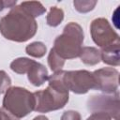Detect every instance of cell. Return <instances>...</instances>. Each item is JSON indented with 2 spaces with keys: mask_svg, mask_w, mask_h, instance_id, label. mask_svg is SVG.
Listing matches in <instances>:
<instances>
[{
  "mask_svg": "<svg viewBox=\"0 0 120 120\" xmlns=\"http://www.w3.org/2000/svg\"><path fill=\"white\" fill-rule=\"evenodd\" d=\"M38 30V22L21 5L13 7L0 20V33L11 41L25 42L32 38Z\"/></svg>",
  "mask_w": 120,
  "mask_h": 120,
  "instance_id": "6da1fadb",
  "label": "cell"
},
{
  "mask_svg": "<svg viewBox=\"0 0 120 120\" xmlns=\"http://www.w3.org/2000/svg\"><path fill=\"white\" fill-rule=\"evenodd\" d=\"M84 40V34L82 26L77 22H70L63 29L52 48L63 60L74 59L80 55Z\"/></svg>",
  "mask_w": 120,
  "mask_h": 120,
  "instance_id": "7a4b0ae2",
  "label": "cell"
},
{
  "mask_svg": "<svg viewBox=\"0 0 120 120\" xmlns=\"http://www.w3.org/2000/svg\"><path fill=\"white\" fill-rule=\"evenodd\" d=\"M3 109L14 117L20 119L35 111L36 98L34 93L20 86H13L7 89L3 98Z\"/></svg>",
  "mask_w": 120,
  "mask_h": 120,
  "instance_id": "3957f363",
  "label": "cell"
},
{
  "mask_svg": "<svg viewBox=\"0 0 120 120\" xmlns=\"http://www.w3.org/2000/svg\"><path fill=\"white\" fill-rule=\"evenodd\" d=\"M36 98L35 111L38 112H49L57 111L66 106L69 98V93L60 92L51 86L34 93Z\"/></svg>",
  "mask_w": 120,
  "mask_h": 120,
  "instance_id": "277c9868",
  "label": "cell"
},
{
  "mask_svg": "<svg viewBox=\"0 0 120 120\" xmlns=\"http://www.w3.org/2000/svg\"><path fill=\"white\" fill-rule=\"evenodd\" d=\"M87 109L91 112H105L112 120H120L119 93L92 96L87 100Z\"/></svg>",
  "mask_w": 120,
  "mask_h": 120,
  "instance_id": "5b68a950",
  "label": "cell"
},
{
  "mask_svg": "<svg viewBox=\"0 0 120 120\" xmlns=\"http://www.w3.org/2000/svg\"><path fill=\"white\" fill-rule=\"evenodd\" d=\"M63 78L67 89L78 95L86 94L96 86L93 73L88 70H64Z\"/></svg>",
  "mask_w": 120,
  "mask_h": 120,
  "instance_id": "8992f818",
  "label": "cell"
},
{
  "mask_svg": "<svg viewBox=\"0 0 120 120\" xmlns=\"http://www.w3.org/2000/svg\"><path fill=\"white\" fill-rule=\"evenodd\" d=\"M90 33L95 44L101 49L119 42V35L105 18L93 20L90 24Z\"/></svg>",
  "mask_w": 120,
  "mask_h": 120,
  "instance_id": "52a82bcc",
  "label": "cell"
},
{
  "mask_svg": "<svg viewBox=\"0 0 120 120\" xmlns=\"http://www.w3.org/2000/svg\"><path fill=\"white\" fill-rule=\"evenodd\" d=\"M93 73L96 90H99L105 94H113L118 89L119 72L114 68H102L95 70Z\"/></svg>",
  "mask_w": 120,
  "mask_h": 120,
  "instance_id": "ba28073f",
  "label": "cell"
},
{
  "mask_svg": "<svg viewBox=\"0 0 120 120\" xmlns=\"http://www.w3.org/2000/svg\"><path fill=\"white\" fill-rule=\"evenodd\" d=\"M27 78L28 81L34 85V86H41L46 81L49 79V74L48 70L45 68L44 65L35 61L30 69L28 70Z\"/></svg>",
  "mask_w": 120,
  "mask_h": 120,
  "instance_id": "9c48e42d",
  "label": "cell"
},
{
  "mask_svg": "<svg viewBox=\"0 0 120 120\" xmlns=\"http://www.w3.org/2000/svg\"><path fill=\"white\" fill-rule=\"evenodd\" d=\"M100 58L103 63L118 67L120 64V42L104 47L100 51Z\"/></svg>",
  "mask_w": 120,
  "mask_h": 120,
  "instance_id": "30bf717a",
  "label": "cell"
},
{
  "mask_svg": "<svg viewBox=\"0 0 120 120\" xmlns=\"http://www.w3.org/2000/svg\"><path fill=\"white\" fill-rule=\"evenodd\" d=\"M79 57L81 58L83 64L88 66H95L98 64L101 60L100 51L95 47H89V46H85L82 48Z\"/></svg>",
  "mask_w": 120,
  "mask_h": 120,
  "instance_id": "8fae6325",
  "label": "cell"
},
{
  "mask_svg": "<svg viewBox=\"0 0 120 120\" xmlns=\"http://www.w3.org/2000/svg\"><path fill=\"white\" fill-rule=\"evenodd\" d=\"M35 60L27 57H19L10 63V69L18 74H25L28 72Z\"/></svg>",
  "mask_w": 120,
  "mask_h": 120,
  "instance_id": "7c38bea8",
  "label": "cell"
},
{
  "mask_svg": "<svg viewBox=\"0 0 120 120\" xmlns=\"http://www.w3.org/2000/svg\"><path fill=\"white\" fill-rule=\"evenodd\" d=\"M20 5L34 18L41 16L46 12V8H44V6L38 1H24L22 2Z\"/></svg>",
  "mask_w": 120,
  "mask_h": 120,
  "instance_id": "4fadbf2b",
  "label": "cell"
},
{
  "mask_svg": "<svg viewBox=\"0 0 120 120\" xmlns=\"http://www.w3.org/2000/svg\"><path fill=\"white\" fill-rule=\"evenodd\" d=\"M63 20H64L63 9H61L57 7H52L50 8V11L46 18L47 24L52 27H56L63 22Z\"/></svg>",
  "mask_w": 120,
  "mask_h": 120,
  "instance_id": "5bb4252c",
  "label": "cell"
},
{
  "mask_svg": "<svg viewBox=\"0 0 120 120\" xmlns=\"http://www.w3.org/2000/svg\"><path fill=\"white\" fill-rule=\"evenodd\" d=\"M25 52L30 56H33L36 58H41L45 55L47 52V47L41 41H35L26 46Z\"/></svg>",
  "mask_w": 120,
  "mask_h": 120,
  "instance_id": "9a60e30c",
  "label": "cell"
},
{
  "mask_svg": "<svg viewBox=\"0 0 120 120\" xmlns=\"http://www.w3.org/2000/svg\"><path fill=\"white\" fill-rule=\"evenodd\" d=\"M48 65L52 71L56 72V71H59L62 69V68L65 65V60H63L61 57H59L55 53V52L52 49H51L49 55H48Z\"/></svg>",
  "mask_w": 120,
  "mask_h": 120,
  "instance_id": "2e32d148",
  "label": "cell"
},
{
  "mask_svg": "<svg viewBox=\"0 0 120 120\" xmlns=\"http://www.w3.org/2000/svg\"><path fill=\"white\" fill-rule=\"evenodd\" d=\"M75 9L80 13H87L94 9L97 5L95 0H75L73 2Z\"/></svg>",
  "mask_w": 120,
  "mask_h": 120,
  "instance_id": "e0dca14e",
  "label": "cell"
},
{
  "mask_svg": "<svg viewBox=\"0 0 120 120\" xmlns=\"http://www.w3.org/2000/svg\"><path fill=\"white\" fill-rule=\"evenodd\" d=\"M10 84H11L10 77L4 70H0V94L6 92L7 89L9 88Z\"/></svg>",
  "mask_w": 120,
  "mask_h": 120,
  "instance_id": "ac0fdd59",
  "label": "cell"
},
{
  "mask_svg": "<svg viewBox=\"0 0 120 120\" xmlns=\"http://www.w3.org/2000/svg\"><path fill=\"white\" fill-rule=\"evenodd\" d=\"M60 120H82V117L77 111L69 110L63 112Z\"/></svg>",
  "mask_w": 120,
  "mask_h": 120,
  "instance_id": "d6986e66",
  "label": "cell"
},
{
  "mask_svg": "<svg viewBox=\"0 0 120 120\" xmlns=\"http://www.w3.org/2000/svg\"><path fill=\"white\" fill-rule=\"evenodd\" d=\"M86 120H112L111 116L105 112H92Z\"/></svg>",
  "mask_w": 120,
  "mask_h": 120,
  "instance_id": "ffe728a7",
  "label": "cell"
},
{
  "mask_svg": "<svg viewBox=\"0 0 120 120\" xmlns=\"http://www.w3.org/2000/svg\"><path fill=\"white\" fill-rule=\"evenodd\" d=\"M17 4V1L15 0H0V12L6 8H12L13 7H15Z\"/></svg>",
  "mask_w": 120,
  "mask_h": 120,
  "instance_id": "44dd1931",
  "label": "cell"
},
{
  "mask_svg": "<svg viewBox=\"0 0 120 120\" xmlns=\"http://www.w3.org/2000/svg\"><path fill=\"white\" fill-rule=\"evenodd\" d=\"M0 120H19L18 118L11 115L9 112H8L5 109H0Z\"/></svg>",
  "mask_w": 120,
  "mask_h": 120,
  "instance_id": "7402d4cb",
  "label": "cell"
},
{
  "mask_svg": "<svg viewBox=\"0 0 120 120\" xmlns=\"http://www.w3.org/2000/svg\"><path fill=\"white\" fill-rule=\"evenodd\" d=\"M33 120H49V119L45 115H38L35 118H33Z\"/></svg>",
  "mask_w": 120,
  "mask_h": 120,
  "instance_id": "603a6c76",
  "label": "cell"
}]
</instances>
